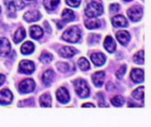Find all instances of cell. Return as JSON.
I'll list each match as a JSON object with an SVG mask.
<instances>
[{
  "instance_id": "6da1fadb",
  "label": "cell",
  "mask_w": 151,
  "mask_h": 127,
  "mask_svg": "<svg viewBox=\"0 0 151 127\" xmlns=\"http://www.w3.org/2000/svg\"><path fill=\"white\" fill-rule=\"evenodd\" d=\"M81 37V32L78 27H72L68 28L63 34L62 38L68 43H77Z\"/></svg>"
},
{
  "instance_id": "7a4b0ae2",
  "label": "cell",
  "mask_w": 151,
  "mask_h": 127,
  "mask_svg": "<svg viewBox=\"0 0 151 127\" xmlns=\"http://www.w3.org/2000/svg\"><path fill=\"white\" fill-rule=\"evenodd\" d=\"M74 88L76 94L80 98H87L90 94V90L86 80L82 79H78L74 81Z\"/></svg>"
},
{
  "instance_id": "3957f363",
  "label": "cell",
  "mask_w": 151,
  "mask_h": 127,
  "mask_svg": "<svg viewBox=\"0 0 151 127\" xmlns=\"http://www.w3.org/2000/svg\"><path fill=\"white\" fill-rule=\"evenodd\" d=\"M103 12V7L100 3L92 2L87 6L85 9V14L88 18H96L100 16Z\"/></svg>"
},
{
  "instance_id": "277c9868",
  "label": "cell",
  "mask_w": 151,
  "mask_h": 127,
  "mask_svg": "<svg viewBox=\"0 0 151 127\" xmlns=\"http://www.w3.org/2000/svg\"><path fill=\"white\" fill-rule=\"evenodd\" d=\"M127 15L132 21L136 22L142 18L143 10L140 6H134L127 10Z\"/></svg>"
},
{
  "instance_id": "5b68a950",
  "label": "cell",
  "mask_w": 151,
  "mask_h": 127,
  "mask_svg": "<svg viewBox=\"0 0 151 127\" xmlns=\"http://www.w3.org/2000/svg\"><path fill=\"white\" fill-rule=\"evenodd\" d=\"M36 87V83L32 79H27L24 80L19 87L20 91L22 94H28V93H31L34 91Z\"/></svg>"
},
{
  "instance_id": "8992f818",
  "label": "cell",
  "mask_w": 151,
  "mask_h": 127,
  "mask_svg": "<svg viewBox=\"0 0 151 127\" xmlns=\"http://www.w3.org/2000/svg\"><path fill=\"white\" fill-rule=\"evenodd\" d=\"M20 71L25 74H31L35 71V63L29 60H22L20 63Z\"/></svg>"
},
{
  "instance_id": "52a82bcc",
  "label": "cell",
  "mask_w": 151,
  "mask_h": 127,
  "mask_svg": "<svg viewBox=\"0 0 151 127\" xmlns=\"http://www.w3.org/2000/svg\"><path fill=\"white\" fill-rule=\"evenodd\" d=\"M57 99L59 103H61L63 104H66L67 103H69L70 101V94L67 91L66 88L65 87H60L57 89Z\"/></svg>"
},
{
  "instance_id": "ba28073f",
  "label": "cell",
  "mask_w": 151,
  "mask_h": 127,
  "mask_svg": "<svg viewBox=\"0 0 151 127\" xmlns=\"http://www.w3.org/2000/svg\"><path fill=\"white\" fill-rule=\"evenodd\" d=\"M116 38L117 40L118 43H120V44L123 46H127L128 44V43L130 42V35L127 31L125 30H120L118 32H117L116 34Z\"/></svg>"
},
{
  "instance_id": "9c48e42d",
  "label": "cell",
  "mask_w": 151,
  "mask_h": 127,
  "mask_svg": "<svg viewBox=\"0 0 151 127\" xmlns=\"http://www.w3.org/2000/svg\"><path fill=\"white\" fill-rule=\"evenodd\" d=\"M13 94L8 89H4L0 91V104L1 105H7L12 103L13 101Z\"/></svg>"
},
{
  "instance_id": "30bf717a",
  "label": "cell",
  "mask_w": 151,
  "mask_h": 127,
  "mask_svg": "<svg viewBox=\"0 0 151 127\" xmlns=\"http://www.w3.org/2000/svg\"><path fill=\"white\" fill-rule=\"evenodd\" d=\"M91 61L93 62V63L96 66H103L105 62H106V57L104 54L101 53V52H97V53H94L91 55Z\"/></svg>"
},
{
  "instance_id": "8fae6325",
  "label": "cell",
  "mask_w": 151,
  "mask_h": 127,
  "mask_svg": "<svg viewBox=\"0 0 151 127\" xmlns=\"http://www.w3.org/2000/svg\"><path fill=\"white\" fill-rule=\"evenodd\" d=\"M77 50L75 48L70 47V46H65L63 48H61L59 50L58 53L62 57H66V58H70L73 57L74 55L77 54Z\"/></svg>"
},
{
  "instance_id": "7c38bea8",
  "label": "cell",
  "mask_w": 151,
  "mask_h": 127,
  "mask_svg": "<svg viewBox=\"0 0 151 127\" xmlns=\"http://www.w3.org/2000/svg\"><path fill=\"white\" fill-rule=\"evenodd\" d=\"M11 51V44L6 38H0V56L6 57Z\"/></svg>"
},
{
  "instance_id": "4fadbf2b",
  "label": "cell",
  "mask_w": 151,
  "mask_h": 127,
  "mask_svg": "<svg viewBox=\"0 0 151 127\" xmlns=\"http://www.w3.org/2000/svg\"><path fill=\"white\" fill-rule=\"evenodd\" d=\"M130 77L134 83H141L144 81V72L141 69H133Z\"/></svg>"
},
{
  "instance_id": "5bb4252c",
  "label": "cell",
  "mask_w": 151,
  "mask_h": 127,
  "mask_svg": "<svg viewBox=\"0 0 151 127\" xmlns=\"http://www.w3.org/2000/svg\"><path fill=\"white\" fill-rule=\"evenodd\" d=\"M104 79H105V73L104 72L102 71L97 72L92 75V81L96 87H101L103 85Z\"/></svg>"
},
{
  "instance_id": "9a60e30c",
  "label": "cell",
  "mask_w": 151,
  "mask_h": 127,
  "mask_svg": "<svg viewBox=\"0 0 151 127\" xmlns=\"http://www.w3.org/2000/svg\"><path fill=\"white\" fill-rule=\"evenodd\" d=\"M103 47L104 49L109 52V53H113L115 50H116V43L114 41V39L108 36L105 37L104 39V42H103Z\"/></svg>"
},
{
  "instance_id": "2e32d148",
  "label": "cell",
  "mask_w": 151,
  "mask_h": 127,
  "mask_svg": "<svg viewBox=\"0 0 151 127\" xmlns=\"http://www.w3.org/2000/svg\"><path fill=\"white\" fill-rule=\"evenodd\" d=\"M111 23L116 27H125L127 26V19L122 15H116L111 19Z\"/></svg>"
},
{
  "instance_id": "e0dca14e",
  "label": "cell",
  "mask_w": 151,
  "mask_h": 127,
  "mask_svg": "<svg viewBox=\"0 0 151 127\" xmlns=\"http://www.w3.org/2000/svg\"><path fill=\"white\" fill-rule=\"evenodd\" d=\"M42 15L38 11H29L24 14V20L27 22H35L41 19Z\"/></svg>"
},
{
  "instance_id": "ac0fdd59",
  "label": "cell",
  "mask_w": 151,
  "mask_h": 127,
  "mask_svg": "<svg viewBox=\"0 0 151 127\" xmlns=\"http://www.w3.org/2000/svg\"><path fill=\"white\" fill-rule=\"evenodd\" d=\"M43 31L39 26H33L30 27V36L33 39L38 40L43 36Z\"/></svg>"
},
{
  "instance_id": "d6986e66",
  "label": "cell",
  "mask_w": 151,
  "mask_h": 127,
  "mask_svg": "<svg viewBox=\"0 0 151 127\" xmlns=\"http://www.w3.org/2000/svg\"><path fill=\"white\" fill-rule=\"evenodd\" d=\"M55 78V73L52 70H47L43 75V82L46 86H50Z\"/></svg>"
},
{
  "instance_id": "ffe728a7",
  "label": "cell",
  "mask_w": 151,
  "mask_h": 127,
  "mask_svg": "<svg viewBox=\"0 0 151 127\" xmlns=\"http://www.w3.org/2000/svg\"><path fill=\"white\" fill-rule=\"evenodd\" d=\"M20 50H21V53L22 54H24V55H29V54H31L35 50V45L31 42H26L21 46Z\"/></svg>"
},
{
  "instance_id": "44dd1931",
  "label": "cell",
  "mask_w": 151,
  "mask_h": 127,
  "mask_svg": "<svg viewBox=\"0 0 151 127\" xmlns=\"http://www.w3.org/2000/svg\"><path fill=\"white\" fill-rule=\"evenodd\" d=\"M85 26L88 29H96V28H98L101 26V22L97 19L90 18V20H87L85 21Z\"/></svg>"
},
{
  "instance_id": "7402d4cb",
  "label": "cell",
  "mask_w": 151,
  "mask_h": 127,
  "mask_svg": "<svg viewBox=\"0 0 151 127\" xmlns=\"http://www.w3.org/2000/svg\"><path fill=\"white\" fill-rule=\"evenodd\" d=\"M75 19L74 13L70 9H65L62 13V20L65 22H71Z\"/></svg>"
},
{
  "instance_id": "603a6c76",
  "label": "cell",
  "mask_w": 151,
  "mask_h": 127,
  "mask_svg": "<svg viewBox=\"0 0 151 127\" xmlns=\"http://www.w3.org/2000/svg\"><path fill=\"white\" fill-rule=\"evenodd\" d=\"M59 2L60 0H43V6L47 10L53 11L57 7Z\"/></svg>"
},
{
  "instance_id": "cb8c5ba5",
  "label": "cell",
  "mask_w": 151,
  "mask_h": 127,
  "mask_svg": "<svg viewBox=\"0 0 151 127\" xmlns=\"http://www.w3.org/2000/svg\"><path fill=\"white\" fill-rule=\"evenodd\" d=\"M26 36V32L24 28H19L13 36V41L15 43H19L20 42H21Z\"/></svg>"
},
{
  "instance_id": "d4e9b609",
  "label": "cell",
  "mask_w": 151,
  "mask_h": 127,
  "mask_svg": "<svg viewBox=\"0 0 151 127\" xmlns=\"http://www.w3.org/2000/svg\"><path fill=\"white\" fill-rule=\"evenodd\" d=\"M40 104L42 107H51V97L49 94L42 95L40 98Z\"/></svg>"
},
{
  "instance_id": "484cf974",
  "label": "cell",
  "mask_w": 151,
  "mask_h": 127,
  "mask_svg": "<svg viewBox=\"0 0 151 127\" xmlns=\"http://www.w3.org/2000/svg\"><path fill=\"white\" fill-rule=\"evenodd\" d=\"M133 97L136 100H140V101H142L144 99V87L141 86V87H139L137 89H135L133 94Z\"/></svg>"
},
{
  "instance_id": "4316f807",
  "label": "cell",
  "mask_w": 151,
  "mask_h": 127,
  "mask_svg": "<svg viewBox=\"0 0 151 127\" xmlns=\"http://www.w3.org/2000/svg\"><path fill=\"white\" fill-rule=\"evenodd\" d=\"M78 66L80 67V69L83 72L87 71L90 68V63L87 61V59H86L85 57H80L78 61Z\"/></svg>"
},
{
  "instance_id": "83f0119b",
  "label": "cell",
  "mask_w": 151,
  "mask_h": 127,
  "mask_svg": "<svg viewBox=\"0 0 151 127\" xmlns=\"http://www.w3.org/2000/svg\"><path fill=\"white\" fill-rule=\"evenodd\" d=\"M134 62L138 65H144V50H140L134 56Z\"/></svg>"
},
{
  "instance_id": "f1b7e54d",
  "label": "cell",
  "mask_w": 151,
  "mask_h": 127,
  "mask_svg": "<svg viewBox=\"0 0 151 127\" xmlns=\"http://www.w3.org/2000/svg\"><path fill=\"white\" fill-rule=\"evenodd\" d=\"M125 103V99L121 95H117L111 99V104L115 107H121Z\"/></svg>"
},
{
  "instance_id": "f546056e",
  "label": "cell",
  "mask_w": 151,
  "mask_h": 127,
  "mask_svg": "<svg viewBox=\"0 0 151 127\" xmlns=\"http://www.w3.org/2000/svg\"><path fill=\"white\" fill-rule=\"evenodd\" d=\"M57 68L59 72H61L63 73H66L69 71V65L67 63H57Z\"/></svg>"
},
{
  "instance_id": "4dcf8cb0",
  "label": "cell",
  "mask_w": 151,
  "mask_h": 127,
  "mask_svg": "<svg viewBox=\"0 0 151 127\" xmlns=\"http://www.w3.org/2000/svg\"><path fill=\"white\" fill-rule=\"evenodd\" d=\"M53 59V57L51 54L48 53V52H43L40 57L41 62H43V63H50Z\"/></svg>"
},
{
  "instance_id": "1f68e13d",
  "label": "cell",
  "mask_w": 151,
  "mask_h": 127,
  "mask_svg": "<svg viewBox=\"0 0 151 127\" xmlns=\"http://www.w3.org/2000/svg\"><path fill=\"white\" fill-rule=\"evenodd\" d=\"M126 73H127V66L126 65H123V66H120V68L117 71L116 76H117V79H122L123 76L126 74Z\"/></svg>"
},
{
  "instance_id": "d6a6232c",
  "label": "cell",
  "mask_w": 151,
  "mask_h": 127,
  "mask_svg": "<svg viewBox=\"0 0 151 127\" xmlns=\"http://www.w3.org/2000/svg\"><path fill=\"white\" fill-rule=\"evenodd\" d=\"M89 44H94V43H97L100 41V36L99 35H95V34H91L89 35V37L87 39Z\"/></svg>"
},
{
  "instance_id": "836d02e7",
  "label": "cell",
  "mask_w": 151,
  "mask_h": 127,
  "mask_svg": "<svg viewBox=\"0 0 151 127\" xmlns=\"http://www.w3.org/2000/svg\"><path fill=\"white\" fill-rule=\"evenodd\" d=\"M16 6H15V3L12 2L8 5V13H9V16L13 17L14 16L15 14V11H16Z\"/></svg>"
},
{
  "instance_id": "e575fe53",
  "label": "cell",
  "mask_w": 151,
  "mask_h": 127,
  "mask_svg": "<svg viewBox=\"0 0 151 127\" xmlns=\"http://www.w3.org/2000/svg\"><path fill=\"white\" fill-rule=\"evenodd\" d=\"M81 0H66V3L72 7H78L80 5Z\"/></svg>"
},
{
  "instance_id": "d590c367",
  "label": "cell",
  "mask_w": 151,
  "mask_h": 127,
  "mask_svg": "<svg viewBox=\"0 0 151 127\" xmlns=\"http://www.w3.org/2000/svg\"><path fill=\"white\" fill-rule=\"evenodd\" d=\"M120 9V6L118 4H112L110 6V13L114 14V13H117Z\"/></svg>"
},
{
  "instance_id": "8d00e7d4",
  "label": "cell",
  "mask_w": 151,
  "mask_h": 127,
  "mask_svg": "<svg viewBox=\"0 0 151 127\" xmlns=\"http://www.w3.org/2000/svg\"><path fill=\"white\" fill-rule=\"evenodd\" d=\"M115 89V85L112 82H108L106 85V90L108 91H113Z\"/></svg>"
},
{
  "instance_id": "74e56055",
  "label": "cell",
  "mask_w": 151,
  "mask_h": 127,
  "mask_svg": "<svg viewBox=\"0 0 151 127\" xmlns=\"http://www.w3.org/2000/svg\"><path fill=\"white\" fill-rule=\"evenodd\" d=\"M15 6H16V8H17V9H23L25 5H24V3L21 2V1H17V2L15 3Z\"/></svg>"
},
{
  "instance_id": "f35d334b",
  "label": "cell",
  "mask_w": 151,
  "mask_h": 127,
  "mask_svg": "<svg viewBox=\"0 0 151 127\" xmlns=\"http://www.w3.org/2000/svg\"><path fill=\"white\" fill-rule=\"evenodd\" d=\"M87 107H91V108H94L95 105L93 103H84L82 104V108H87Z\"/></svg>"
},
{
  "instance_id": "ab89813d",
  "label": "cell",
  "mask_w": 151,
  "mask_h": 127,
  "mask_svg": "<svg viewBox=\"0 0 151 127\" xmlns=\"http://www.w3.org/2000/svg\"><path fill=\"white\" fill-rule=\"evenodd\" d=\"M6 81V77L3 74H0V86H2V84Z\"/></svg>"
},
{
  "instance_id": "60d3db41",
  "label": "cell",
  "mask_w": 151,
  "mask_h": 127,
  "mask_svg": "<svg viewBox=\"0 0 151 127\" xmlns=\"http://www.w3.org/2000/svg\"><path fill=\"white\" fill-rule=\"evenodd\" d=\"M125 1H127V2H130V1H132V0H125Z\"/></svg>"
},
{
  "instance_id": "b9f144b4",
  "label": "cell",
  "mask_w": 151,
  "mask_h": 127,
  "mask_svg": "<svg viewBox=\"0 0 151 127\" xmlns=\"http://www.w3.org/2000/svg\"><path fill=\"white\" fill-rule=\"evenodd\" d=\"M0 13H1V7H0Z\"/></svg>"
},
{
  "instance_id": "7bdbcfd3",
  "label": "cell",
  "mask_w": 151,
  "mask_h": 127,
  "mask_svg": "<svg viewBox=\"0 0 151 127\" xmlns=\"http://www.w3.org/2000/svg\"><path fill=\"white\" fill-rule=\"evenodd\" d=\"M30 1H31V0H30Z\"/></svg>"
}]
</instances>
